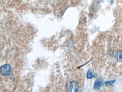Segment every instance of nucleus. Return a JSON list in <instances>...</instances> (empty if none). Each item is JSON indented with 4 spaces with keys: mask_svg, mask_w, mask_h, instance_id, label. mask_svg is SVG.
Wrapping results in <instances>:
<instances>
[{
    "mask_svg": "<svg viewBox=\"0 0 122 92\" xmlns=\"http://www.w3.org/2000/svg\"><path fill=\"white\" fill-rule=\"evenodd\" d=\"M115 82V81H107V82H105V84L106 85H112V83H114V82Z\"/></svg>",
    "mask_w": 122,
    "mask_h": 92,
    "instance_id": "obj_6",
    "label": "nucleus"
},
{
    "mask_svg": "<svg viewBox=\"0 0 122 92\" xmlns=\"http://www.w3.org/2000/svg\"><path fill=\"white\" fill-rule=\"evenodd\" d=\"M115 59L119 62H122V50H119L115 54Z\"/></svg>",
    "mask_w": 122,
    "mask_h": 92,
    "instance_id": "obj_3",
    "label": "nucleus"
},
{
    "mask_svg": "<svg viewBox=\"0 0 122 92\" xmlns=\"http://www.w3.org/2000/svg\"><path fill=\"white\" fill-rule=\"evenodd\" d=\"M93 77H94V75H93V72H92V71H89L88 72V73H87V77H88V79H92V78H93Z\"/></svg>",
    "mask_w": 122,
    "mask_h": 92,
    "instance_id": "obj_5",
    "label": "nucleus"
},
{
    "mask_svg": "<svg viewBox=\"0 0 122 92\" xmlns=\"http://www.w3.org/2000/svg\"><path fill=\"white\" fill-rule=\"evenodd\" d=\"M102 85V81L101 80H96L94 84V89L95 90H98L100 87Z\"/></svg>",
    "mask_w": 122,
    "mask_h": 92,
    "instance_id": "obj_4",
    "label": "nucleus"
},
{
    "mask_svg": "<svg viewBox=\"0 0 122 92\" xmlns=\"http://www.w3.org/2000/svg\"><path fill=\"white\" fill-rule=\"evenodd\" d=\"M1 74L3 76H7L11 72V67L9 65H2L0 69Z\"/></svg>",
    "mask_w": 122,
    "mask_h": 92,
    "instance_id": "obj_2",
    "label": "nucleus"
},
{
    "mask_svg": "<svg viewBox=\"0 0 122 92\" xmlns=\"http://www.w3.org/2000/svg\"><path fill=\"white\" fill-rule=\"evenodd\" d=\"M66 89L68 92H77L79 89V85L76 82L71 81L67 86Z\"/></svg>",
    "mask_w": 122,
    "mask_h": 92,
    "instance_id": "obj_1",
    "label": "nucleus"
}]
</instances>
